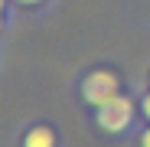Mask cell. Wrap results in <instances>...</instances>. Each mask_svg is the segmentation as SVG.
Listing matches in <instances>:
<instances>
[{
	"mask_svg": "<svg viewBox=\"0 0 150 147\" xmlns=\"http://www.w3.org/2000/svg\"><path fill=\"white\" fill-rule=\"evenodd\" d=\"M131 121H134V108H131L127 98H121V95L108 98V102L98 108V124L105 131H111V134H121Z\"/></svg>",
	"mask_w": 150,
	"mask_h": 147,
	"instance_id": "6da1fadb",
	"label": "cell"
},
{
	"mask_svg": "<svg viewBox=\"0 0 150 147\" xmlns=\"http://www.w3.org/2000/svg\"><path fill=\"white\" fill-rule=\"evenodd\" d=\"M114 95H117V75L108 72V69L91 72V75L82 82V98L88 105H95V108H101L108 98H114Z\"/></svg>",
	"mask_w": 150,
	"mask_h": 147,
	"instance_id": "7a4b0ae2",
	"label": "cell"
},
{
	"mask_svg": "<svg viewBox=\"0 0 150 147\" xmlns=\"http://www.w3.org/2000/svg\"><path fill=\"white\" fill-rule=\"evenodd\" d=\"M23 147H56V131L52 128H30L23 137Z\"/></svg>",
	"mask_w": 150,
	"mask_h": 147,
	"instance_id": "3957f363",
	"label": "cell"
},
{
	"mask_svg": "<svg viewBox=\"0 0 150 147\" xmlns=\"http://www.w3.org/2000/svg\"><path fill=\"white\" fill-rule=\"evenodd\" d=\"M140 147H150V128H147V131L140 134Z\"/></svg>",
	"mask_w": 150,
	"mask_h": 147,
	"instance_id": "277c9868",
	"label": "cell"
},
{
	"mask_svg": "<svg viewBox=\"0 0 150 147\" xmlns=\"http://www.w3.org/2000/svg\"><path fill=\"white\" fill-rule=\"evenodd\" d=\"M140 108H144V114H147V118H150V95H147V98H144V105H140Z\"/></svg>",
	"mask_w": 150,
	"mask_h": 147,
	"instance_id": "5b68a950",
	"label": "cell"
},
{
	"mask_svg": "<svg viewBox=\"0 0 150 147\" xmlns=\"http://www.w3.org/2000/svg\"><path fill=\"white\" fill-rule=\"evenodd\" d=\"M23 7H33V4H42V0H20Z\"/></svg>",
	"mask_w": 150,
	"mask_h": 147,
	"instance_id": "8992f818",
	"label": "cell"
},
{
	"mask_svg": "<svg viewBox=\"0 0 150 147\" xmlns=\"http://www.w3.org/2000/svg\"><path fill=\"white\" fill-rule=\"evenodd\" d=\"M0 30H4V16H0Z\"/></svg>",
	"mask_w": 150,
	"mask_h": 147,
	"instance_id": "52a82bcc",
	"label": "cell"
},
{
	"mask_svg": "<svg viewBox=\"0 0 150 147\" xmlns=\"http://www.w3.org/2000/svg\"><path fill=\"white\" fill-rule=\"evenodd\" d=\"M0 10H4V0H0Z\"/></svg>",
	"mask_w": 150,
	"mask_h": 147,
	"instance_id": "ba28073f",
	"label": "cell"
}]
</instances>
